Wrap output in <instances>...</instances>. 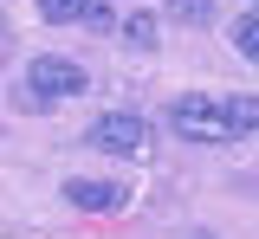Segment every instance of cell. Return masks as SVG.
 <instances>
[{
	"label": "cell",
	"mask_w": 259,
	"mask_h": 239,
	"mask_svg": "<svg viewBox=\"0 0 259 239\" xmlns=\"http://www.w3.org/2000/svg\"><path fill=\"white\" fill-rule=\"evenodd\" d=\"M65 194H71V207H84V213H117L130 201L117 181H65Z\"/></svg>",
	"instance_id": "obj_4"
},
{
	"label": "cell",
	"mask_w": 259,
	"mask_h": 239,
	"mask_svg": "<svg viewBox=\"0 0 259 239\" xmlns=\"http://www.w3.org/2000/svg\"><path fill=\"white\" fill-rule=\"evenodd\" d=\"M26 84H32V103H59V97H84L91 91L84 65H71V58H32Z\"/></svg>",
	"instance_id": "obj_3"
},
{
	"label": "cell",
	"mask_w": 259,
	"mask_h": 239,
	"mask_svg": "<svg viewBox=\"0 0 259 239\" xmlns=\"http://www.w3.org/2000/svg\"><path fill=\"white\" fill-rule=\"evenodd\" d=\"M233 45L259 65V13H240V20H233Z\"/></svg>",
	"instance_id": "obj_7"
},
{
	"label": "cell",
	"mask_w": 259,
	"mask_h": 239,
	"mask_svg": "<svg viewBox=\"0 0 259 239\" xmlns=\"http://www.w3.org/2000/svg\"><path fill=\"white\" fill-rule=\"evenodd\" d=\"M168 123H175L188 142H233L221 97H207V91H182V97L168 103Z\"/></svg>",
	"instance_id": "obj_1"
},
{
	"label": "cell",
	"mask_w": 259,
	"mask_h": 239,
	"mask_svg": "<svg viewBox=\"0 0 259 239\" xmlns=\"http://www.w3.org/2000/svg\"><path fill=\"white\" fill-rule=\"evenodd\" d=\"M221 110H227V130H233V136H259V97L240 91V97H227Z\"/></svg>",
	"instance_id": "obj_5"
},
{
	"label": "cell",
	"mask_w": 259,
	"mask_h": 239,
	"mask_svg": "<svg viewBox=\"0 0 259 239\" xmlns=\"http://www.w3.org/2000/svg\"><path fill=\"white\" fill-rule=\"evenodd\" d=\"M39 13H46L52 26H71V20H84V13H91V0H39Z\"/></svg>",
	"instance_id": "obj_6"
},
{
	"label": "cell",
	"mask_w": 259,
	"mask_h": 239,
	"mask_svg": "<svg viewBox=\"0 0 259 239\" xmlns=\"http://www.w3.org/2000/svg\"><path fill=\"white\" fill-rule=\"evenodd\" d=\"M91 149L136 162V155H149V123L130 116V110H110V116H97V123H91Z\"/></svg>",
	"instance_id": "obj_2"
},
{
	"label": "cell",
	"mask_w": 259,
	"mask_h": 239,
	"mask_svg": "<svg viewBox=\"0 0 259 239\" xmlns=\"http://www.w3.org/2000/svg\"><path fill=\"white\" fill-rule=\"evenodd\" d=\"M130 45H143V52H149V45H156V13H130Z\"/></svg>",
	"instance_id": "obj_9"
},
{
	"label": "cell",
	"mask_w": 259,
	"mask_h": 239,
	"mask_svg": "<svg viewBox=\"0 0 259 239\" xmlns=\"http://www.w3.org/2000/svg\"><path fill=\"white\" fill-rule=\"evenodd\" d=\"M168 13L188 20V26H207V20H214V0H168Z\"/></svg>",
	"instance_id": "obj_8"
}]
</instances>
